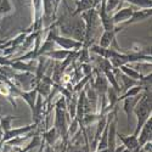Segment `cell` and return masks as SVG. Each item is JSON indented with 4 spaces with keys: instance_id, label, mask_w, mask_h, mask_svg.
Returning <instances> with one entry per match:
<instances>
[{
    "instance_id": "cell-6",
    "label": "cell",
    "mask_w": 152,
    "mask_h": 152,
    "mask_svg": "<svg viewBox=\"0 0 152 152\" xmlns=\"http://www.w3.org/2000/svg\"><path fill=\"white\" fill-rule=\"evenodd\" d=\"M113 35H115V32H113V31H107L102 35V39H101V45H102V46H107L110 44V42L112 40Z\"/></svg>"
},
{
    "instance_id": "cell-7",
    "label": "cell",
    "mask_w": 152,
    "mask_h": 152,
    "mask_svg": "<svg viewBox=\"0 0 152 152\" xmlns=\"http://www.w3.org/2000/svg\"><path fill=\"white\" fill-rule=\"evenodd\" d=\"M119 0H106V11L111 12L112 10H115L119 5Z\"/></svg>"
},
{
    "instance_id": "cell-2",
    "label": "cell",
    "mask_w": 152,
    "mask_h": 152,
    "mask_svg": "<svg viewBox=\"0 0 152 152\" xmlns=\"http://www.w3.org/2000/svg\"><path fill=\"white\" fill-rule=\"evenodd\" d=\"M99 4H100V0H79V1H77V9H75L74 12H72V15L75 16L86 10L95 9Z\"/></svg>"
},
{
    "instance_id": "cell-1",
    "label": "cell",
    "mask_w": 152,
    "mask_h": 152,
    "mask_svg": "<svg viewBox=\"0 0 152 152\" xmlns=\"http://www.w3.org/2000/svg\"><path fill=\"white\" fill-rule=\"evenodd\" d=\"M43 9H44V14L43 18L45 21V24L51 23L53 20L55 18L56 11H55V0H43Z\"/></svg>"
},
{
    "instance_id": "cell-3",
    "label": "cell",
    "mask_w": 152,
    "mask_h": 152,
    "mask_svg": "<svg viewBox=\"0 0 152 152\" xmlns=\"http://www.w3.org/2000/svg\"><path fill=\"white\" fill-rule=\"evenodd\" d=\"M151 14L152 11L151 9H142V10H137V11H134L133 15L128 18L129 21H126L124 23V26H128L130 23H134V22H139V21H144L148 17H151Z\"/></svg>"
},
{
    "instance_id": "cell-8",
    "label": "cell",
    "mask_w": 152,
    "mask_h": 152,
    "mask_svg": "<svg viewBox=\"0 0 152 152\" xmlns=\"http://www.w3.org/2000/svg\"><path fill=\"white\" fill-rule=\"evenodd\" d=\"M55 39L61 44V45H63V46H66V48H68V46H74V45H79V44H77V43H74V42H71L69 39H62V38H55Z\"/></svg>"
},
{
    "instance_id": "cell-5",
    "label": "cell",
    "mask_w": 152,
    "mask_h": 152,
    "mask_svg": "<svg viewBox=\"0 0 152 152\" xmlns=\"http://www.w3.org/2000/svg\"><path fill=\"white\" fill-rule=\"evenodd\" d=\"M122 1V0H119ZM124 1H128L135 6H139V7H142V9H151L152 7V1L151 0H124Z\"/></svg>"
},
{
    "instance_id": "cell-4",
    "label": "cell",
    "mask_w": 152,
    "mask_h": 152,
    "mask_svg": "<svg viewBox=\"0 0 152 152\" xmlns=\"http://www.w3.org/2000/svg\"><path fill=\"white\" fill-rule=\"evenodd\" d=\"M134 12V7L130 6V7H125V9H122L119 11H117L115 15L112 16V21L113 23H121L125 20H128Z\"/></svg>"
}]
</instances>
